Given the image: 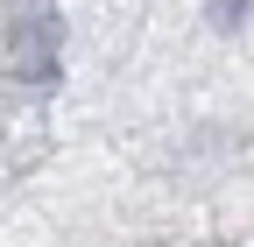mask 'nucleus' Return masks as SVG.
<instances>
[{
  "instance_id": "obj_1",
  "label": "nucleus",
  "mask_w": 254,
  "mask_h": 247,
  "mask_svg": "<svg viewBox=\"0 0 254 247\" xmlns=\"http://www.w3.org/2000/svg\"><path fill=\"white\" fill-rule=\"evenodd\" d=\"M7 57H14V78H28L36 92L57 78V21H50L43 0H28V21L7 36Z\"/></svg>"
}]
</instances>
